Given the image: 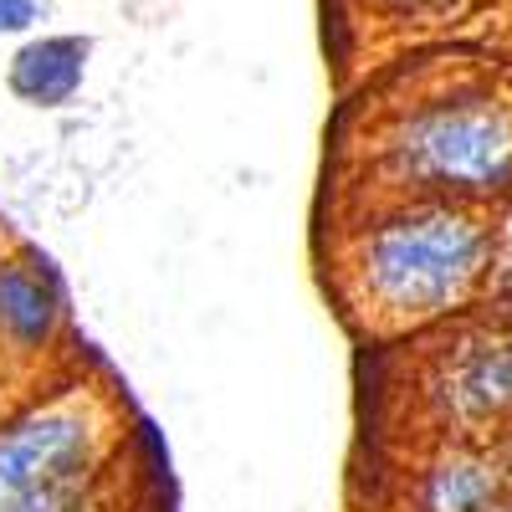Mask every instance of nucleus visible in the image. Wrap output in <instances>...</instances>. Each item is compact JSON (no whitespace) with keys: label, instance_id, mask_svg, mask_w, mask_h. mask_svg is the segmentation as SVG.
<instances>
[{"label":"nucleus","instance_id":"f257e3e1","mask_svg":"<svg viewBox=\"0 0 512 512\" xmlns=\"http://www.w3.org/2000/svg\"><path fill=\"white\" fill-rule=\"evenodd\" d=\"M497 231L472 205L405 200L374 216L354 246L364 303L390 323H431L472 303L492 277Z\"/></svg>","mask_w":512,"mask_h":512},{"label":"nucleus","instance_id":"6e6552de","mask_svg":"<svg viewBox=\"0 0 512 512\" xmlns=\"http://www.w3.org/2000/svg\"><path fill=\"white\" fill-rule=\"evenodd\" d=\"M47 21V0H0V41H26Z\"/></svg>","mask_w":512,"mask_h":512},{"label":"nucleus","instance_id":"423d86ee","mask_svg":"<svg viewBox=\"0 0 512 512\" xmlns=\"http://www.w3.org/2000/svg\"><path fill=\"white\" fill-rule=\"evenodd\" d=\"M88 57H93V36H82V31H36L6 62V93L21 108L62 113L67 103H77L82 82H88Z\"/></svg>","mask_w":512,"mask_h":512},{"label":"nucleus","instance_id":"f03ea898","mask_svg":"<svg viewBox=\"0 0 512 512\" xmlns=\"http://www.w3.org/2000/svg\"><path fill=\"white\" fill-rule=\"evenodd\" d=\"M384 169L410 200L477 205L512 190V108L492 93L415 103L384 139Z\"/></svg>","mask_w":512,"mask_h":512},{"label":"nucleus","instance_id":"9d476101","mask_svg":"<svg viewBox=\"0 0 512 512\" xmlns=\"http://www.w3.org/2000/svg\"><path fill=\"white\" fill-rule=\"evenodd\" d=\"M497 512H512V507H507V502H502V507H497Z\"/></svg>","mask_w":512,"mask_h":512},{"label":"nucleus","instance_id":"7ed1b4c3","mask_svg":"<svg viewBox=\"0 0 512 512\" xmlns=\"http://www.w3.org/2000/svg\"><path fill=\"white\" fill-rule=\"evenodd\" d=\"M103 477L98 425L47 405L0 425V512H93Z\"/></svg>","mask_w":512,"mask_h":512},{"label":"nucleus","instance_id":"39448f33","mask_svg":"<svg viewBox=\"0 0 512 512\" xmlns=\"http://www.w3.org/2000/svg\"><path fill=\"white\" fill-rule=\"evenodd\" d=\"M67 328V287L41 251L0 256V349L47 354Z\"/></svg>","mask_w":512,"mask_h":512},{"label":"nucleus","instance_id":"1a4fd4ad","mask_svg":"<svg viewBox=\"0 0 512 512\" xmlns=\"http://www.w3.org/2000/svg\"><path fill=\"white\" fill-rule=\"evenodd\" d=\"M497 256H502V267H507V277H512V210L502 216V231H497Z\"/></svg>","mask_w":512,"mask_h":512},{"label":"nucleus","instance_id":"20e7f679","mask_svg":"<svg viewBox=\"0 0 512 512\" xmlns=\"http://www.w3.org/2000/svg\"><path fill=\"white\" fill-rule=\"evenodd\" d=\"M431 395L456 431H487L512 415V328H466L436 359Z\"/></svg>","mask_w":512,"mask_h":512},{"label":"nucleus","instance_id":"0eeeda50","mask_svg":"<svg viewBox=\"0 0 512 512\" xmlns=\"http://www.w3.org/2000/svg\"><path fill=\"white\" fill-rule=\"evenodd\" d=\"M507 502V466L477 446L441 451L420 477V512H497Z\"/></svg>","mask_w":512,"mask_h":512}]
</instances>
